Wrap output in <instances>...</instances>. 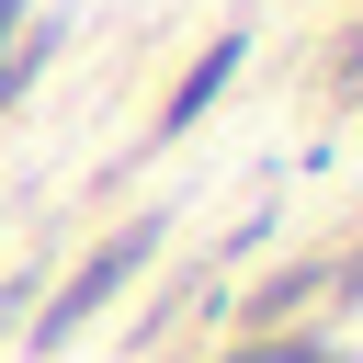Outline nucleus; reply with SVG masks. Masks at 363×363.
<instances>
[{"label":"nucleus","instance_id":"423d86ee","mask_svg":"<svg viewBox=\"0 0 363 363\" xmlns=\"http://www.w3.org/2000/svg\"><path fill=\"white\" fill-rule=\"evenodd\" d=\"M352 79H363V34H352V45H340V91H352Z\"/></svg>","mask_w":363,"mask_h":363},{"label":"nucleus","instance_id":"39448f33","mask_svg":"<svg viewBox=\"0 0 363 363\" xmlns=\"http://www.w3.org/2000/svg\"><path fill=\"white\" fill-rule=\"evenodd\" d=\"M57 34H68V23H34V34H23L11 57H0V102H11V91H23V79L45 68V57H57Z\"/></svg>","mask_w":363,"mask_h":363},{"label":"nucleus","instance_id":"7ed1b4c3","mask_svg":"<svg viewBox=\"0 0 363 363\" xmlns=\"http://www.w3.org/2000/svg\"><path fill=\"white\" fill-rule=\"evenodd\" d=\"M318 284H329V272H318V261H295V272H272V284H261V295H250L238 318H250V329H272V318H295V306H306Z\"/></svg>","mask_w":363,"mask_h":363},{"label":"nucleus","instance_id":"0eeeda50","mask_svg":"<svg viewBox=\"0 0 363 363\" xmlns=\"http://www.w3.org/2000/svg\"><path fill=\"white\" fill-rule=\"evenodd\" d=\"M329 284H340V295H363V250H352V261H340V272H329Z\"/></svg>","mask_w":363,"mask_h":363},{"label":"nucleus","instance_id":"f257e3e1","mask_svg":"<svg viewBox=\"0 0 363 363\" xmlns=\"http://www.w3.org/2000/svg\"><path fill=\"white\" fill-rule=\"evenodd\" d=\"M147 250H159V216H125V227H113V238H102V250H91V261L57 284V306L34 318V352H57V340H68L91 306H113V295L136 284V261H147Z\"/></svg>","mask_w":363,"mask_h":363},{"label":"nucleus","instance_id":"20e7f679","mask_svg":"<svg viewBox=\"0 0 363 363\" xmlns=\"http://www.w3.org/2000/svg\"><path fill=\"white\" fill-rule=\"evenodd\" d=\"M227 363H329V340H306V329H261V340H238Z\"/></svg>","mask_w":363,"mask_h":363},{"label":"nucleus","instance_id":"6e6552de","mask_svg":"<svg viewBox=\"0 0 363 363\" xmlns=\"http://www.w3.org/2000/svg\"><path fill=\"white\" fill-rule=\"evenodd\" d=\"M11 23H23V0H0V34H11Z\"/></svg>","mask_w":363,"mask_h":363},{"label":"nucleus","instance_id":"f03ea898","mask_svg":"<svg viewBox=\"0 0 363 363\" xmlns=\"http://www.w3.org/2000/svg\"><path fill=\"white\" fill-rule=\"evenodd\" d=\"M227 79H238V34H216V45H204V68H193L182 91H170V125H193V113H204V102H216Z\"/></svg>","mask_w":363,"mask_h":363}]
</instances>
